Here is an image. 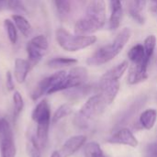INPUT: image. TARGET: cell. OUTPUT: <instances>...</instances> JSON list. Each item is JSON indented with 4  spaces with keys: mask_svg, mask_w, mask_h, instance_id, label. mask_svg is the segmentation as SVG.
<instances>
[{
    "mask_svg": "<svg viewBox=\"0 0 157 157\" xmlns=\"http://www.w3.org/2000/svg\"><path fill=\"white\" fill-rule=\"evenodd\" d=\"M106 23L105 0H91L85 16L75 25V33L88 35L101 29Z\"/></svg>",
    "mask_w": 157,
    "mask_h": 157,
    "instance_id": "obj_1",
    "label": "cell"
},
{
    "mask_svg": "<svg viewBox=\"0 0 157 157\" xmlns=\"http://www.w3.org/2000/svg\"><path fill=\"white\" fill-rule=\"evenodd\" d=\"M131 34L132 32L130 29H123L111 43L101 47L92 56H90L86 61L87 64L92 66H98L114 59L122 51L126 43L129 41Z\"/></svg>",
    "mask_w": 157,
    "mask_h": 157,
    "instance_id": "obj_2",
    "label": "cell"
},
{
    "mask_svg": "<svg viewBox=\"0 0 157 157\" xmlns=\"http://www.w3.org/2000/svg\"><path fill=\"white\" fill-rule=\"evenodd\" d=\"M106 107L107 104L99 94L92 96L75 114L74 119L75 125L82 130L87 129L90 123L104 111Z\"/></svg>",
    "mask_w": 157,
    "mask_h": 157,
    "instance_id": "obj_3",
    "label": "cell"
},
{
    "mask_svg": "<svg viewBox=\"0 0 157 157\" xmlns=\"http://www.w3.org/2000/svg\"><path fill=\"white\" fill-rule=\"evenodd\" d=\"M32 120L37 123L36 139L40 146L44 148L48 140L49 127L51 124V109L47 100L42 99L32 111Z\"/></svg>",
    "mask_w": 157,
    "mask_h": 157,
    "instance_id": "obj_4",
    "label": "cell"
},
{
    "mask_svg": "<svg viewBox=\"0 0 157 157\" xmlns=\"http://www.w3.org/2000/svg\"><path fill=\"white\" fill-rule=\"evenodd\" d=\"M59 46L67 52H76L93 45L97 37L92 35H73L64 29H58L55 32Z\"/></svg>",
    "mask_w": 157,
    "mask_h": 157,
    "instance_id": "obj_5",
    "label": "cell"
},
{
    "mask_svg": "<svg viewBox=\"0 0 157 157\" xmlns=\"http://www.w3.org/2000/svg\"><path fill=\"white\" fill-rule=\"evenodd\" d=\"M86 80H87V70L84 67H75L66 74L63 79L52 90V94L80 86L84 85L86 82Z\"/></svg>",
    "mask_w": 157,
    "mask_h": 157,
    "instance_id": "obj_6",
    "label": "cell"
},
{
    "mask_svg": "<svg viewBox=\"0 0 157 157\" xmlns=\"http://www.w3.org/2000/svg\"><path fill=\"white\" fill-rule=\"evenodd\" d=\"M66 74L67 73L65 71H58L57 73L43 78L31 93V98L33 100H37L43 95H51L52 90L63 79Z\"/></svg>",
    "mask_w": 157,
    "mask_h": 157,
    "instance_id": "obj_7",
    "label": "cell"
},
{
    "mask_svg": "<svg viewBox=\"0 0 157 157\" xmlns=\"http://www.w3.org/2000/svg\"><path fill=\"white\" fill-rule=\"evenodd\" d=\"M119 80H99L98 94L103 98L105 103L110 105L116 98L120 90Z\"/></svg>",
    "mask_w": 157,
    "mask_h": 157,
    "instance_id": "obj_8",
    "label": "cell"
},
{
    "mask_svg": "<svg viewBox=\"0 0 157 157\" xmlns=\"http://www.w3.org/2000/svg\"><path fill=\"white\" fill-rule=\"evenodd\" d=\"M107 141L109 144L128 145L131 147H136L138 145V140L132 132V131L127 128L120 129L114 134H112Z\"/></svg>",
    "mask_w": 157,
    "mask_h": 157,
    "instance_id": "obj_9",
    "label": "cell"
},
{
    "mask_svg": "<svg viewBox=\"0 0 157 157\" xmlns=\"http://www.w3.org/2000/svg\"><path fill=\"white\" fill-rule=\"evenodd\" d=\"M86 137L85 135H75L65 141L61 148L60 154L62 157H70L75 155L86 144Z\"/></svg>",
    "mask_w": 157,
    "mask_h": 157,
    "instance_id": "obj_10",
    "label": "cell"
},
{
    "mask_svg": "<svg viewBox=\"0 0 157 157\" xmlns=\"http://www.w3.org/2000/svg\"><path fill=\"white\" fill-rule=\"evenodd\" d=\"M148 64L149 63H146L144 59L140 63H132V65L130 68V72L128 75V83L130 85H135L147 79Z\"/></svg>",
    "mask_w": 157,
    "mask_h": 157,
    "instance_id": "obj_11",
    "label": "cell"
},
{
    "mask_svg": "<svg viewBox=\"0 0 157 157\" xmlns=\"http://www.w3.org/2000/svg\"><path fill=\"white\" fill-rule=\"evenodd\" d=\"M109 5L111 14L109 21V29L110 30H115L120 27L122 18L123 11L121 0H109Z\"/></svg>",
    "mask_w": 157,
    "mask_h": 157,
    "instance_id": "obj_12",
    "label": "cell"
},
{
    "mask_svg": "<svg viewBox=\"0 0 157 157\" xmlns=\"http://www.w3.org/2000/svg\"><path fill=\"white\" fill-rule=\"evenodd\" d=\"M30 69L31 68L29 66L28 60L17 58L15 61V70H14V75L17 82L19 84L24 83Z\"/></svg>",
    "mask_w": 157,
    "mask_h": 157,
    "instance_id": "obj_13",
    "label": "cell"
},
{
    "mask_svg": "<svg viewBox=\"0 0 157 157\" xmlns=\"http://www.w3.org/2000/svg\"><path fill=\"white\" fill-rule=\"evenodd\" d=\"M157 120V111L154 109H149L144 110L140 115V124L145 130H151L155 126Z\"/></svg>",
    "mask_w": 157,
    "mask_h": 157,
    "instance_id": "obj_14",
    "label": "cell"
},
{
    "mask_svg": "<svg viewBox=\"0 0 157 157\" xmlns=\"http://www.w3.org/2000/svg\"><path fill=\"white\" fill-rule=\"evenodd\" d=\"M128 66H129V63L127 61H124L119 65L106 72L101 76L100 80H119L123 75L125 71L128 69Z\"/></svg>",
    "mask_w": 157,
    "mask_h": 157,
    "instance_id": "obj_15",
    "label": "cell"
},
{
    "mask_svg": "<svg viewBox=\"0 0 157 157\" xmlns=\"http://www.w3.org/2000/svg\"><path fill=\"white\" fill-rule=\"evenodd\" d=\"M1 157H16L17 149L14 143L13 135L4 138L0 144Z\"/></svg>",
    "mask_w": 157,
    "mask_h": 157,
    "instance_id": "obj_16",
    "label": "cell"
},
{
    "mask_svg": "<svg viewBox=\"0 0 157 157\" xmlns=\"http://www.w3.org/2000/svg\"><path fill=\"white\" fill-rule=\"evenodd\" d=\"M27 53H28V62L29 63V66L30 68H33L40 63V61L41 60L44 54V52L40 51V49H38L29 41L27 44Z\"/></svg>",
    "mask_w": 157,
    "mask_h": 157,
    "instance_id": "obj_17",
    "label": "cell"
},
{
    "mask_svg": "<svg viewBox=\"0 0 157 157\" xmlns=\"http://www.w3.org/2000/svg\"><path fill=\"white\" fill-rule=\"evenodd\" d=\"M12 18L14 20V24L16 28L19 29V31L26 37H29L32 32V27L30 23L21 15H13Z\"/></svg>",
    "mask_w": 157,
    "mask_h": 157,
    "instance_id": "obj_18",
    "label": "cell"
},
{
    "mask_svg": "<svg viewBox=\"0 0 157 157\" xmlns=\"http://www.w3.org/2000/svg\"><path fill=\"white\" fill-rule=\"evenodd\" d=\"M84 156L85 157H107L105 155L101 146L96 143L91 142L86 144L84 150Z\"/></svg>",
    "mask_w": 157,
    "mask_h": 157,
    "instance_id": "obj_19",
    "label": "cell"
},
{
    "mask_svg": "<svg viewBox=\"0 0 157 157\" xmlns=\"http://www.w3.org/2000/svg\"><path fill=\"white\" fill-rule=\"evenodd\" d=\"M155 44H156V38L155 35H150L148 36L145 40H144V60L149 63L155 49Z\"/></svg>",
    "mask_w": 157,
    "mask_h": 157,
    "instance_id": "obj_20",
    "label": "cell"
},
{
    "mask_svg": "<svg viewBox=\"0 0 157 157\" xmlns=\"http://www.w3.org/2000/svg\"><path fill=\"white\" fill-rule=\"evenodd\" d=\"M76 63H77V60L74 58L57 57V58H52V60L48 61L47 64L52 68H61V67H65V66L75 64Z\"/></svg>",
    "mask_w": 157,
    "mask_h": 157,
    "instance_id": "obj_21",
    "label": "cell"
},
{
    "mask_svg": "<svg viewBox=\"0 0 157 157\" xmlns=\"http://www.w3.org/2000/svg\"><path fill=\"white\" fill-rule=\"evenodd\" d=\"M129 59L132 63H137L142 62L144 59V48L142 44H137L133 46L128 52Z\"/></svg>",
    "mask_w": 157,
    "mask_h": 157,
    "instance_id": "obj_22",
    "label": "cell"
},
{
    "mask_svg": "<svg viewBox=\"0 0 157 157\" xmlns=\"http://www.w3.org/2000/svg\"><path fill=\"white\" fill-rule=\"evenodd\" d=\"M73 111L72 107L69 104H63L62 106H60L56 111L54 112L52 118V123H57L59 121H61L62 119L67 117L68 115H70Z\"/></svg>",
    "mask_w": 157,
    "mask_h": 157,
    "instance_id": "obj_23",
    "label": "cell"
},
{
    "mask_svg": "<svg viewBox=\"0 0 157 157\" xmlns=\"http://www.w3.org/2000/svg\"><path fill=\"white\" fill-rule=\"evenodd\" d=\"M4 27L7 33V37L12 44H15L17 40V32L16 25L10 20V19H5L4 21Z\"/></svg>",
    "mask_w": 157,
    "mask_h": 157,
    "instance_id": "obj_24",
    "label": "cell"
},
{
    "mask_svg": "<svg viewBox=\"0 0 157 157\" xmlns=\"http://www.w3.org/2000/svg\"><path fill=\"white\" fill-rule=\"evenodd\" d=\"M29 42L32 43L35 47H37L38 49H40V51H42L44 52L48 50V47H49L48 40L44 35H38L36 37H33L29 40Z\"/></svg>",
    "mask_w": 157,
    "mask_h": 157,
    "instance_id": "obj_25",
    "label": "cell"
},
{
    "mask_svg": "<svg viewBox=\"0 0 157 157\" xmlns=\"http://www.w3.org/2000/svg\"><path fill=\"white\" fill-rule=\"evenodd\" d=\"M91 90H92V86H86V85L84 84V85H82L80 86L72 88V91L69 92V95H70V97H72L74 98H81V97H85Z\"/></svg>",
    "mask_w": 157,
    "mask_h": 157,
    "instance_id": "obj_26",
    "label": "cell"
},
{
    "mask_svg": "<svg viewBox=\"0 0 157 157\" xmlns=\"http://www.w3.org/2000/svg\"><path fill=\"white\" fill-rule=\"evenodd\" d=\"M13 103H14V115H15V119H16L21 113V111L24 108V101H23L22 96L17 91L14 92Z\"/></svg>",
    "mask_w": 157,
    "mask_h": 157,
    "instance_id": "obj_27",
    "label": "cell"
},
{
    "mask_svg": "<svg viewBox=\"0 0 157 157\" xmlns=\"http://www.w3.org/2000/svg\"><path fill=\"white\" fill-rule=\"evenodd\" d=\"M56 8L58 10V12L63 15V16H66L69 14L70 10H71V2L70 0H54Z\"/></svg>",
    "mask_w": 157,
    "mask_h": 157,
    "instance_id": "obj_28",
    "label": "cell"
},
{
    "mask_svg": "<svg viewBox=\"0 0 157 157\" xmlns=\"http://www.w3.org/2000/svg\"><path fill=\"white\" fill-rule=\"evenodd\" d=\"M12 134H13V132H12L9 122L4 118H0V144L5 137L8 135H12Z\"/></svg>",
    "mask_w": 157,
    "mask_h": 157,
    "instance_id": "obj_29",
    "label": "cell"
},
{
    "mask_svg": "<svg viewBox=\"0 0 157 157\" xmlns=\"http://www.w3.org/2000/svg\"><path fill=\"white\" fill-rule=\"evenodd\" d=\"M6 7L16 12H26L21 0H6Z\"/></svg>",
    "mask_w": 157,
    "mask_h": 157,
    "instance_id": "obj_30",
    "label": "cell"
},
{
    "mask_svg": "<svg viewBox=\"0 0 157 157\" xmlns=\"http://www.w3.org/2000/svg\"><path fill=\"white\" fill-rule=\"evenodd\" d=\"M144 157H157V142L148 144L144 151Z\"/></svg>",
    "mask_w": 157,
    "mask_h": 157,
    "instance_id": "obj_31",
    "label": "cell"
},
{
    "mask_svg": "<svg viewBox=\"0 0 157 157\" xmlns=\"http://www.w3.org/2000/svg\"><path fill=\"white\" fill-rule=\"evenodd\" d=\"M129 12H130V14H131V16L137 21V22H139V23H144V17H143V16L141 15V12H139L136 8H134V6H132V5H131L130 6V8H129Z\"/></svg>",
    "mask_w": 157,
    "mask_h": 157,
    "instance_id": "obj_32",
    "label": "cell"
},
{
    "mask_svg": "<svg viewBox=\"0 0 157 157\" xmlns=\"http://www.w3.org/2000/svg\"><path fill=\"white\" fill-rule=\"evenodd\" d=\"M6 88H7V90H8V91H12V90H14V88H15V85H14V82H13L12 74H11L9 71H7V72H6Z\"/></svg>",
    "mask_w": 157,
    "mask_h": 157,
    "instance_id": "obj_33",
    "label": "cell"
},
{
    "mask_svg": "<svg viewBox=\"0 0 157 157\" xmlns=\"http://www.w3.org/2000/svg\"><path fill=\"white\" fill-rule=\"evenodd\" d=\"M133 1V3L132 4L133 6H134V8H136L139 12H142L144 9V7H145V6H146V4H147V0H132Z\"/></svg>",
    "mask_w": 157,
    "mask_h": 157,
    "instance_id": "obj_34",
    "label": "cell"
},
{
    "mask_svg": "<svg viewBox=\"0 0 157 157\" xmlns=\"http://www.w3.org/2000/svg\"><path fill=\"white\" fill-rule=\"evenodd\" d=\"M153 1H154L155 3H156V4H157V0H153Z\"/></svg>",
    "mask_w": 157,
    "mask_h": 157,
    "instance_id": "obj_35",
    "label": "cell"
}]
</instances>
